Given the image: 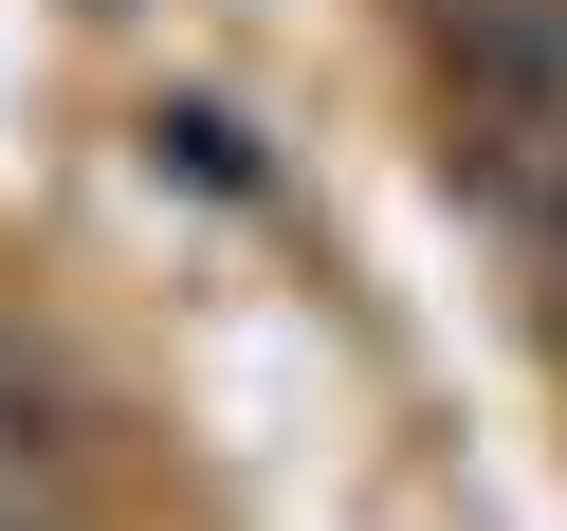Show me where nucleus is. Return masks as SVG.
Returning a JSON list of instances; mask_svg holds the SVG:
<instances>
[{
  "label": "nucleus",
  "mask_w": 567,
  "mask_h": 531,
  "mask_svg": "<svg viewBox=\"0 0 567 531\" xmlns=\"http://www.w3.org/2000/svg\"><path fill=\"white\" fill-rule=\"evenodd\" d=\"M421 55H440L457 165L530 202L567 165V0H421Z\"/></svg>",
  "instance_id": "f257e3e1"
},
{
  "label": "nucleus",
  "mask_w": 567,
  "mask_h": 531,
  "mask_svg": "<svg viewBox=\"0 0 567 531\" xmlns=\"http://www.w3.org/2000/svg\"><path fill=\"white\" fill-rule=\"evenodd\" d=\"M530 257H549V294H567V165L530 184Z\"/></svg>",
  "instance_id": "f03ea898"
},
{
  "label": "nucleus",
  "mask_w": 567,
  "mask_h": 531,
  "mask_svg": "<svg viewBox=\"0 0 567 531\" xmlns=\"http://www.w3.org/2000/svg\"><path fill=\"white\" fill-rule=\"evenodd\" d=\"M0 531H74V513H55V494H0Z\"/></svg>",
  "instance_id": "7ed1b4c3"
}]
</instances>
